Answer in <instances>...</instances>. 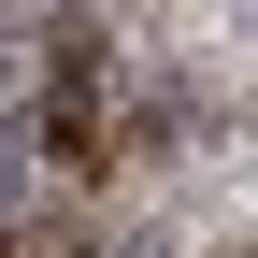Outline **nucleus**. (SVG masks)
Segmentation results:
<instances>
[{"label":"nucleus","mask_w":258,"mask_h":258,"mask_svg":"<svg viewBox=\"0 0 258 258\" xmlns=\"http://www.w3.org/2000/svg\"><path fill=\"white\" fill-rule=\"evenodd\" d=\"M115 258H172V244H158V230H129V244H115Z\"/></svg>","instance_id":"1"}]
</instances>
